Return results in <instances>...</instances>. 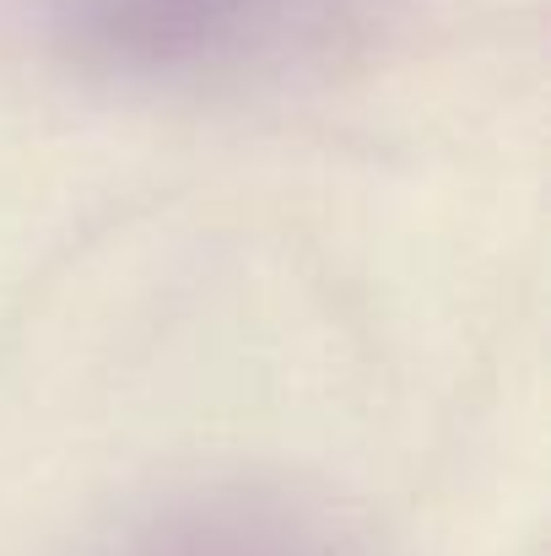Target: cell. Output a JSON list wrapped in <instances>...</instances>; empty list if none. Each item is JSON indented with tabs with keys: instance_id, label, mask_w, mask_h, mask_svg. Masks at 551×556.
I'll return each mask as SVG.
<instances>
[{
	"instance_id": "6da1fadb",
	"label": "cell",
	"mask_w": 551,
	"mask_h": 556,
	"mask_svg": "<svg viewBox=\"0 0 551 556\" xmlns=\"http://www.w3.org/2000/svg\"><path fill=\"white\" fill-rule=\"evenodd\" d=\"M71 54L163 87H243L320 60L363 0H33Z\"/></svg>"
},
{
	"instance_id": "7a4b0ae2",
	"label": "cell",
	"mask_w": 551,
	"mask_h": 556,
	"mask_svg": "<svg viewBox=\"0 0 551 556\" xmlns=\"http://www.w3.org/2000/svg\"><path fill=\"white\" fill-rule=\"evenodd\" d=\"M114 556H363V546L314 508L238 492L163 514Z\"/></svg>"
}]
</instances>
